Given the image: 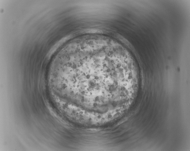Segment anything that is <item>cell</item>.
Wrapping results in <instances>:
<instances>
[{"label": "cell", "instance_id": "6da1fadb", "mask_svg": "<svg viewBox=\"0 0 190 151\" xmlns=\"http://www.w3.org/2000/svg\"><path fill=\"white\" fill-rule=\"evenodd\" d=\"M119 52L101 45L86 46L78 50L68 65L73 87L82 86L81 88L91 95L100 96L101 88L110 90L129 78L130 73L122 66Z\"/></svg>", "mask_w": 190, "mask_h": 151}, {"label": "cell", "instance_id": "7a4b0ae2", "mask_svg": "<svg viewBox=\"0 0 190 151\" xmlns=\"http://www.w3.org/2000/svg\"><path fill=\"white\" fill-rule=\"evenodd\" d=\"M127 120V118H125L121 120L119 123H118V125L120 124L125 121Z\"/></svg>", "mask_w": 190, "mask_h": 151}]
</instances>
